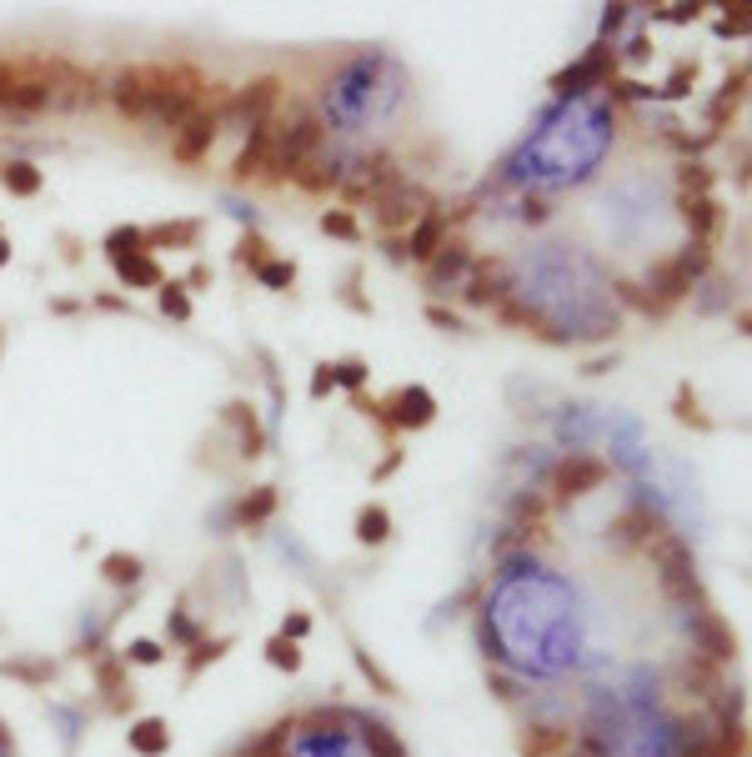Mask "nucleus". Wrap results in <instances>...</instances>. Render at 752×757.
<instances>
[{
  "mask_svg": "<svg viewBox=\"0 0 752 757\" xmlns=\"http://www.w3.org/2000/svg\"><path fill=\"white\" fill-rule=\"evenodd\" d=\"M322 136H326V126L316 116H297L291 126H286V131H276L272 161H266V171H261V176H266L272 186L276 181H291V176H297V171L306 166L316 151H322Z\"/></svg>",
  "mask_w": 752,
  "mask_h": 757,
  "instance_id": "obj_1",
  "label": "nucleus"
},
{
  "mask_svg": "<svg viewBox=\"0 0 752 757\" xmlns=\"http://www.w3.org/2000/svg\"><path fill=\"white\" fill-rule=\"evenodd\" d=\"M652 562H657V582L667 597H688V602H702V582H698V557L682 537L662 532L652 542Z\"/></svg>",
  "mask_w": 752,
  "mask_h": 757,
  "instance_id": "obj_2",
  "label": "nucleus"
},
{
  "mask_svg": "<svg viewBox=\"0 0 752 757\" xmlns=\"http://www.w3.org/2000/svg\"><path fill=\"white\" fill-rule=\"evenodd\" d=\"M281 105V80L276 76H256L251 86H241V91H231L226 101H221L216 121H236V126H261V121H272V111Z\"/></svg>",
  "mask_w": 752,
  "mask_h": 757,
  "instance_id": "obj_3",
  "label": "nucleus"
},
{
  "mask_svg": "<svg viewBox=\"0 0 752 757\" xmlns=\"http://www.w3.org/2000/svg\"><path fill=\"white\" fill-rule=\"evenodd\" d=\"M431 197L422 191V186L412 181H397L391 191H381V197L372 201V222L381 226V231H402V226H412L416 216H427Z\"/></svg>",
  "mask_w": 752,
  "mask_h": 757,
  "instance_id": "obj_4",
  "label": "nucleus"
},
{
  "mask_svg": "<svg viewBox=\"0 0 752 757\" xmlns=\"http://www.w3.org/2000/svg\"><path fill=\"white\" fill-rule=\"evenodd\" d=\"M602 482H607V462L587 457V452H572V457H562L557 467H552V492H557V502L587 496V492H597Z\"/></svg>",
  "mask_w": 752,
  "mask_h": 757,
  "instance_id": "obj_5",
  "label": "nucleus"
},
{
  "mask_svg": "<svg viewBox=\"0 0 752 757\" xmlns=\"http://www.w3.org/2000/svg\"><path fill=\"white\" fill-rule=\"evenodd\" d=\"M692 642H698V653L713 657L717 667L738 657V632L723 622V613H713V602H707V597H702L698 613H692Z\"/></svg>",
  "mask_w": 752,
  "mask_h": 757,
  "instance_id": "obj_6",
  "label": "nucleus"
},
{
  "mask_svg": "<svg viewBox=\"0 0 752 757\" xmlns=\"http://www.w3.org/2000/svg\"><path fill=\"white\" fill-rule=\"evenodd\" d=\"M216 131H221L216 111H191V116H186V126L176 131V141H171L176 161H181V166H196V161H206V151H211V141H216Z\"/></svg>",
  "mask_w": 752,
  "mask_h": 757,
  "instance_id": "obj_7",
  "label": "nucleus"
},
{
  "mask_svg": "<svg viewBox=\"0 0 752 757\" xmlns=\"http://www.w3.org/2000/svg\"><path fill=\"white\" fill-rule=\"evenodd\" d=\"M607 71H612V51H607V46H597V51H587V61H577L572 71L552 76V91H557V96H582L587 86H602Z\"/></svg>",
  "mask_w": 752,
  "mask_h": 757,
  "instance_id": "obj_8",
  "label": "nucleus"
},
{
  "mask_svg": "<svg viewBox=\"0 0 752 757\" xmlns=\"http://www.w3.org/2000/svg\"><path fill=\"white\" fill-rule=\"evenodd\" d=\"M467 272H472V251H467V241H447V247H441L437 256L427 262V287H431V291L462 287V281H467Z\"/></svg>",
  "mask_w": 752,
  "mask_h": 757,
  "instance_id": "obj_9",
  "label": "nucleus"
},
{
  "mask_svg": "<svg viewBox=\"0 0 752 757\" xmlns=\"http://www.w3.org/2000/svg\"><path fill=\"white\" fill-rule=\"evenodd\" d=\"M387 412H391V421H397V431H422L437 417V402H431L427 387H402V392L387 402Z\"/></svg>",
  "mask_w": 752,
  "mask_h": 757,
  "instance_id": "obj_10",
  "label": "nucleus"
},
{
  "mask_svg": "<svg viewBox=\"0 0 752 757\" xmlns=\"http://www.w3.org/2000/svg\"><path fill=\"white\" fill-rule=\"evenodd\" d=\"M497 321H502V327L527 331V337H537V341H552V346H557V341H567L557 327H552V321H547L542 312H537V306H527V301H517V297L497 301Z\"/></svg>",
  "mask_w": 752,
  "mask_h": 757,
  "instance_id": "obj_11",
  "label": "nucleus"
},
{
  "mask_svg": "<svg viewBox=\"0 0 752 757\" xmlns=\"http://www.w3.org/2000/svg\"><path fill=\"white\" fill-rule=\"evenodd\" d=\"M462 297L472 301V306H497V301H506V291H512V281H506V266L502 262H477L467 272V281H462Z\"/></svg>",
  "mask_w": 752,
  "mask_h": 757,
  "instance_id": "obj_12",
  "label": "nucleus"
},
{
  "mask_svg": "<svg viewBox=\"0 0 752 757\" xmlns=\"http://www.w3.org/2000/svg\"><path fill=\"white\" fill-rule=\"evenodd\" d=\"M272 146H276V126H272V121L251 126L247 146H241V156H236V166H231L236 181H251V176H261V171H266V161H272Z\"/></svg>",
  "mask_w": 752,
  "mask_h": 757,
  "instance_id": "obj_13",
  "label": "nucleus"
},
{
  "mask_svg": "<svg viewBox=\"0 0 752 757\" xmlns=\"http://www.w3.org/2000/svg\"><path fill=\"white\" fill-rule=\"evenodd\" d=\"M441 247H447V216H441V211H427V216L412 226V241H406L402 256H412V262L427 266Z\"/></svg>",
  "mask_w": 752,
  "mask_h": 757,
  "instance_id": "obj_14",
  "label": "nucleus"
},
{
  "mask_svg": "<svg viewBox=\"0 0 752 757\" xmlns=\"http://www.w3.org/2000/svg\"><path fill=\"white\" fill-rule=\"evenodd\" d=\"M612 532L623 537L627 547H637V542H657L667 527H662V517L657 512H648V507H632V512H623L617 522H612Z\"/></svg>",
  "mask_w": 752,
  "mask_h": 757,
  "instance_id": "obj_15",
  "label": "nucleus"
},
{
  "mask_svg": "<svg viewBox=\"0 0 752 757\" xmlns=\"http://www.w3.org/2000/svg\"><path fill=\"white\" fill-rule=\"evenodd\" d=\"M682 222H688L692 241H702V247H707V236L723 226V206H717L713 197H682Z\"/></svg>",
  "mask_w": 752,
  "mask_h": 757,
  "instance_id": "obj_16",
  "label": "nucleus"
},
{
  "mask_svg": "<svg viewBox=\"0 0 752 757\" xmlns=\"http://www.w3.org/2000/svg\"><path fill=\"white\" fill-rule=\"evenodd\" d=\"M126 743H130V753L161 757V753H171V728L161 718H141V722H130Z\"/></svg>",
  "mask_w": 752,
  "mask_h": 757,
  "instance_id": "obj_17",
  "label": "nucleus"
},
{
  "mask_svg": "<svg viewBox=\"0 0 752 757\" xmlns=\"http://www.w3.org/2000/svg\"><path fill=\"white\" fill-rule=\"evenodd\" d=\"M196 241H201V222H166V226H151V231H146V247L151 251H166V247L191 251Z\"/></svg>",
  "mask_w": 752,
  "mask_h": 757,
  "instance_id": "obj_18",
  "label": "nucleus"
},
{
  "mask_svg": "<svg viewBox=\"0 0 752 757\" xmlns=\"http://www.w3.org/2000/svg\"><path fill=\"white\" fill-rule=\"evenodd\" d=\"M226 421H231V427H241V457H261V452H266V431H261L256 412H251L247 402L226 406Z\"/></svg>",
  "mask_w": 752,
  "mask_h": 757,
  "instance_id": "obj_19",
  "label": "nucleus"
},
{
  "mask_svg": "<svg viewBox=\"0 0 752 757\" xmlns=\"http://www.w3.org/2000/svg\"><path fill=\"white\" fill-rule=\"evenodd\" d=\"M567 747H572V732L547 728V722L527 728V737H522V753H527V757H562Z\"/></svg>",
  "mask_w": 752,
  "mask_h": 757,
  "instance_id": "obj_20",
  "label": "nucleus"
},
{
  "mask_svg": "<svg viewBox=\"0 0 752 757\" xmlns=\"http://www.w3.org/2000/svg\"><path fill=\"white\" fill-rule=\"evenodd\" d=\"M116 276L126 281V287H141V291H151V287H161L166 276H161V266L151 262V251H141V256H116Z\"/></svg>",
  "mask_w": 752,
  "mask_h": 757,
  "instance_id": "obj_21",
  "label": "nucleus"
},
{
  "mask_svg": "<svg viewBox=\"0 0 752 757\" xmlns=\"http://www.w3.org/2000/svg\"><path fill=\"white\" fill-rule=\"evenodd\" d=\"M272 512H276V487H256V492H247L241 502H236V527L272 522Z\"/></svg>",
  "mask_w": 752,
  "mask_h": 757,
  "instance_id": "obj_22",
  "label": "nucleus"
},
{
  "mask_svg": "<svg viewBox=\"0 0 752 757\" xmlns=\"http://www.w3.org/2000/svg\"><path fill=\"white\" fill-rule=\"evenodd\" d=\"M356 728H362V743H366V753H372V757H406V743L387 728V722L356 718Z\"/></svg>",
  "mask_w": 752,
  "mask_h": 757,
  "instance_id": "obj_23",
  "label": "nucleus"
},
{
  "mask_svg": "<svg viewBox=\"0 0 752 757\" xmlns=\"http://www.w3.org/2000/svg\"><path fill=\"white\" fill-rule=\"evenodd\" d=\"M0 186H5L11 197H36L40 186H46V176H40V166H30V161H5V166H0Z\"/></svg>",
  "mask_w": 752,
  "mask_h": 757,
  "instance_id": "obj_24",
  "label": "nucleus"
},
{
  "mask_svg": "<svg viewBox=\"0 0 752 757\" xmlns=\"http://www.w3.org/2000/svg\"><path fill=\"white\" fill-rule=\"evenodd\" d=\"M291 181H297L306 197H322V191H331L341 176H337V161H316V156H312L306 166L297 171V176H291Z\"/></svg>",
  "mask_w": 752,
  "mask_h": 757,
  "instance_id": "obj_25",
  "label": "nucleus"
},
{
  "mask_svg": "<svg viewBox=\"0 0 752 757\" xmlns=\"http://www.w3.org/2000/svg\"><path fill=\"white\" fill-rule=\"evenodd\" d=\"M101 577L116 582V588H136V582H141V557H136V552H105Z\"/></svg>",
  "mask_w": 752,
  "mask_h": 757,
  "instance_id": "obj_26",
  "label": "nucleus"
},
{
  "mask_svg": "<svg viewBox=\"0 0 752 757\" xmlns=\"http://www.w3.org/2000/svg\"><path fill=\"white\" fill-rule=\"evenodd\" d=\"M291 732H297V722H291V718L276 722L272 732H261L256 743H247V753H241V757H291Z\"/></svg>",
  "mask_w": 752,
  "mask_h": 757,
  "instance_id": "obj_27",
  "label": "nucleus"
},
{
  "mask_svg": "<svg viewBox=\"0 0 752 757\" xmlns=\"http://www.w3.org/2000/svg\"><path fill=\"white\" fill-rule=\"evenodd\" d=\"M682 682H688V687H698V697H713V692H723V682H717V663H713V657H702V653H692L688 663H682Z\"/></svg>",
  "mask_w": 752,
  "mask_h": 757,
  "instance_id": "obj_28",
  "label": "nucleus"
},
{
  "mask_svg": "<svg viewBox=\"0 0 752 757\" xmlns=\"http://www.w3.org/2000/svg\"><path fill=\"white\" fill-rule=\"evenodd\" d=\"M356 537H362L366 547H381V542L391 537V512L376 507V502H372V507H362V512H356Z\"/></svg>",
  "mask_w": 752,
  "mask_h": 757,
  "instance_id": "obj_29",
  "label": "nucleus"
},
{
  "mask_svg": "<svg viewBox=\"0 0 752 757\" xmlns=\"http://www.w3.org/2000/svg\"><path fill=\"white\" fill-rule=\"evenodd\" d=\"M0 678H21V682H30V687H46V682L55 678V667L40 663V657H11V663H0Z\"/></svg>",
  "mask_w": 752,
  "mask_h": 757,
  "instance_id": "obj_30",
  "label": "nucleus"
},
{
  "mask_svg": "<svg viewBox=\"0 0 752 757\" xmlns=\"http://www.w3.org/2000/svg\"><path fill=\"white\" fill-rule=\"evenodd\" d=\"M51 101H55V96H51V86H46V80H26V86H15V91L5 96V105H11V111H46Z\"/></svg>",
  "mask_w": 752,
  "mask_h": 757,
  "instance_id": "obj_31",
  "label": "nucleus"
},
{
  "mask_svg": "<svg viewBox=\"0 0 752 757\" xmlns=\"http://www.w3.org/2000/svg\"><path fill=\"white\" fill-rule=\"evenodd\" d=\"M96 682H101V692H111V703H116V697H126V692H130L126 657H101V663H96Z\"/></svg>",
  "mask_w": 752,
  "mask_h": 757,
  "instance_id": "obj_32",
  "label": "nucleus"
},
{
  "mask_svg": "<svg viewBox=\"0 0 752 757\" xmlns=\"http://www.w3.org/2000/svg\"><path fill=\"white\" fill-rule=\"evenodd\" d=\"M617 297H623L627 306H637L642 316H667V312H673L667 301L652 297V291H648V287H637V281H617Z\"/></svg>",
  "mask_w": 752,
  "mask_h": 757,
  "instance_id": "obj_33",
  "label": "nucleus"
},
{
  "mask_svg": "<svg viewBox=\"0 0 752 757\" xmlns=\"http://www.w3.org/2000/svg\"><path fill=\"white\" fill-rule=\"evenodd\" d=\"M673 412H677V421H688V427H698V431H713V417L702 412V402H698V392H692V387H677V402H673Z\"/></svg>",
  "mask_w": 752,
  "mask_h": 757,
  "instance_id": "obj_34",
  "label": "nucleus"
},
{
  "mask_svg": "<svg viewBox=\"0 0 752 757\" xmlns=\"http://www.w3.org/2000/svg\"><path fill=\"white\" fill-rule=\"evenodd\" d=\"M105 251H111V262H116V256H141V251H146V231H141V226H116V231L105 236Z\"/></svg>",
  "mask_w": 752,
  "mask_h": 757,
  "instance_id": "obj_35",
  "label": "nucleus"
},
{
  "mask_svg": "<svg viewBox=\"0 0 752 757\" xmlns=\"http://www.w3.org/2000/svg\"><path fill=\"white\" fill-rule=\"evenodd\" d=\"M677 191H682V197H707V191H713V171L702 166V161L677 166Z\"/></svg>",
  "mask_w": 752,
  "mask_h": 757,
  "instance_id": "obj_36",
  "label": "nucleus"
},
{
  "mask_svg": "<svg viewBox=\"0 0 752 757\" xmlns=\"http://www.w3.org/2000/svg\"><path fill=\"white\" fill-rule=\"evenodd\" d=\"M347 722H356V718H351V712H341V707H312V712H306L297 728H306V732H337V728H347Z\"/></svg>",
  "mask_w": 752,
  "mask_h": 757,
  "instance_id": "obj_37",
  "label": "nucleus"
},
{
  "mask_svg": "<svg viewBox=\"0 0 752 757\" xmlns=\"http://www.w3.org/2000/svg\"><path fill=\"white\" fill-rule=\"evenodd\" d=\"M266 663H272L276 672H301V647L291 638H272L266 642Z\"/></svg>",
  "mask_w": 752,
  "mask_h": 757,
  "instance_id": "obj_38",
  "label": "nucleus"
},
{
  "mask_svg": "<svg viewBox=\"0 0 752 757\" xmlns=\"http://www.w3.org/2000/svg\"><path fill=\"white\" fill-rule=\"evenodd\" d=\"M161 312L171 321H191V297H186L181 281H161Z\"/></svg>",
  "mask_w": 752,
  "mask_h": 757,
  "instance_id": "obj_39",
  "label": "nucleus"
},
{
  "mask_svg": "<svg viewBox=\"0 0 752 757\" xmlns=\"http://www.w3.org/2000/svg\"><path fill=\"white\" fill-rule=\"evenodd\" d=\"M673 262H677V266H682V272H688V276H692V281H702V276H707V266H713V251L702 247V241H688V247L677 251Z\"/></svg>",
  "mask_w": 752,
  "mask_h": 757,
  "instance_id": "obj_40",
  "label": "nucleus"
},
{
  "mask_svg": "<svg viewBox=\"0 0 752 757\" xmlns=\"http://www.w3.org/2000/svg\"><path fill=\"white\" fill-rule=\"evenodd\" d=\"M221 653H226V638H216V642L201 638V642L191 647V657H186V678H201V672H206V667L216 663Z\"/></svg>",
  "mask_w": 752,
  "mask_h": 757,
  "instance_id": "obj_41",
  "label": "nucleus"
},
{
  "mask_svg": "<svg viewBox=\"0 0 752 757\" xmlns=\"http://www.w3.org/2000/svg\"><path fill=\"white\" fill-rule=\"evenodd\" d=\"M266 251H272V247H266V236L247 231V236H241V247H236V262H241V266H251V272H261V266L272 262Z\"/></svg>",
  "mask_w": 752,
  "mask_h": 757,
  "instance_id": "obj_42",
  "label": "nucleus"
},
{
  "mask_svg": "<svg viewBox=\"0 0 752 757\" xmlns=\"http://www.w3.org/2000/svg\"><path fill=\"white\" fill-rule=\"evenodd\" d=\"M322 231L337 236V241H362V226H356V216H351V211H326Z\"/></svg>",
  "mask_w": 752,
  "mask_h": 757,
  "instance_id": "obj_43",
  "label": "nucleus"
},
{
  "mask_svg": "<svg viewBox=\"0 0 752 757\" xmlns=\"http://www.w3.org/2000/svg\"><path fill=\"white\" fill-rule=\"evenodd\" d=\"M331 371H337V387H347V392L356 396V392L366 387V371H372V366H366L362 356H347V362H337Z\"/></svg>",
  "mask_w": 752,
  "mask_h": 757,
  "instance_id": "obj_44",
  "label": "nucleus"
},
{
  "mask_svg": "<svg viewBox=\"0 0 752 757\" xmlns=\"http://www.w3.org/2000/svg\"><path fill=\"white\" fill-rule=\"evenodd\" d=\"M351 406L362 412V417H372L376 427L387 431V437H397V421H391V412H387V402H376V396H366V392H356L351 396Z\"/></svg>",
  "mask_w": 752,
  "mask_h": 757,
  "instance_id": "obj_45",
  "label": "nucleus"
},
{
  "mask_svg": "<svg viewBox=\"0 0 752 757\" xmlns=\"http://www.w3.org/2000/svg\"><path fill=\"white\" fill-rule=\"evenodd\" d=\"M256 276H261V287L286 291V287H291V281H297V266H291V262H266Z\"/></svg>",
  "mask_w": 752,
  "mask_h": 757,
  "instance_id": "obj_46",
  "label": "nucleus"
},
{
  "mask_svg": "<svg viewBox=\"0 0 752 757\" xmlns=\"http://www.w3.org/2000/svg\"><path fill=\"white\" fill-rule=\"evenodd\" d=\"M692 86H698V66H692V61H682V66H677L673 76H667V86H662V96H673V101H677V96H688Z\"/></svg>",
  "mask_w": 752,
  "mask_h": 757,
  "instance_id": "obj_47",
  "label": "nucleus"
},
{
  "mask_svg": "<svg viewBox=\"0 0 752 757\" xmlns=\"http://www.w3.org/2000/svg\"><path fill=\"white\" fill-rule=\"evenodd\" d=\"M161 657H166V653H161V642H151V638H136L126 647V663H136V667H156Z\"/></svg>",
  "mask_w": 752,
  "mask_h": 757,
  "instance_id": "obj_48",
  "label": "nucleus"
},
{
  "mask_svg": "<svg viewBox=\"0 0 752 757\" xmlns=\"http://www.w3.org/2000/svg\"><path fill=\"white\" fill-rule=\"evenodd\" d=\"M356 667H362V678H366V682H376V692H387V697L397 692V682H391L387 672H381V667L372 663V653H356Z\"/></svg>",
  "mask_w": 752,
  "mask_h": 757,
  "instance_id": "obj_49",
  "label": "nucleus"
},
{
  "mask_svg": "<svg viewBox=\"0 0 752 757\" xmlns=\"http://www.w3.org/2000/svg\"><path fill=\"white\" fill-rule=\"evenodd\" d=\"M171 638L186 642V647H196V642H201V627H196L186 613H171Z\"/></svg>",
  "mask_w": 752,
  "mask_h": 757,
  "instance_id": "obj_50",
  "label": "nucleus"
},
{
  "mask_svg": "<svg viewBox=\"0 0 752 757\" xmlns=\"http://www.w3.org/2000/svg\"><path fill=\"white\" fill-rule=\"evenodd\" d=\"M717 36H748V5H732V15H723Z\"/></svg>",
  "mask_w": 752,
  "mask_h": 757,
  "instance_id": "obj_51",
  "label": "nucleus"
},
{
  "mask_svg": "<svg viewBox=\"0 0 752 757\" xmlns=\"http://www.w3.org/2000/svg\"><path fill=\"white\" fill-rule=\"evenodd\" d=\"M306 632H312V617H306V613H291V617L281 622V638H291V642H301Z\"/></svg>",
  "mask_w": 752,
  "mask_h": 757,
  "instance_id": "obj_52",
  "label": "nucleus"
},
{
  "mask_svg": "<svg viewBox=\"0 0 752 757\" xmlns=\"http://www.w3.org/2000/svg\"><path fill=\"white\" fill-rule=\"evenodd\" d=\"M427 321H431V327H441V331H462V316L447 312V306H427Z\"/></svg>",
  "mask_w": 752,
  "mask_h": 757,
  "instance_id": "obj_53",
  "label": "nucleus"
},
{
  "mask_svg": "<svg viewBox=\"0 0 752 757\" xmlns=\"http://www.w3.org/2000/svg\"><path fill=\"white\" fill-rule=\"evenodd\" d=\"M331 387H337V371H331V366H316V371H312V396H326V392H331Z\"/></svg>",
  "mask_w": 752,
  "mask_h": 757,
  "instance_id": "obj_54",
  "label": "nucleus"
},
{
  "mask_svg": "<svg viewBox=\"0 0 752 757\" xmlns=\"http://www.w3.org/2000/svg\"><path fill=\"white\" fill-rule=\"evenodd\" d=\"M623 21H627V5H607V15H602V36H612Z\"/></svg>",
  "mask_w": 752,
  "mask_h": 757,
  "instance_id": "obj_55",
  "label": "nucleus"
},
{
  "mask_svg": "<svg viewBox=\"0 0 752 757\" xmlns=\"http://www.w3.org/2000/svg\"><path fill=\"white\" fill-rule=\"evenodd\" d=\"M517 517H522V522H537V517H542V502H532V496H522V502H517Z\"/></svg>",
  "mask_w": 752,
  "mask_h": 757,
  "instance_id": "obj_56",
  "label": "nucleus"
},
{
  "mask_svg": "<svg viewBox=\"0 0 752 757\" xmlns=\"http://www.w3.org/2000/svg\"><path fill=\"white\" fill-rule=\"evenodd\" d=\"M397 467H402V452H387V462H381V467H376L372 477H376V482H387V477H391Z\"/></svg>",
  "mask_w": 752,
  "mask_h": 757,
  "instance_id": "obj_57",
  "label": "nucleus"
},
{
  "mask_svg": "<svg viewBox=\"0 0 752 757\" xmlns=\"http://www.w3.org/2000/svg\"><path fill=\"white\" fill-rule=\"evenodd\" d=\"M181 287H211V266H191V276H186Z\"/></svg>",
  "mask_w": 752,
  "mask_h": 757,
  "instance_id": "obj_58",
  "label": "nucleus"
},
{
  "mask_svg": "<svg viewBox=\"0 0 752 757\" xmlns=\"http://www.w3.org/2000/svg\"><path fill=\"white\" fill-rule=\"evenodd\" d=\"M11 262V241H5V236H0V266Z\"/></svg>",
  "mask_w": 752,
  "mask_h": 757,
  "instance_id": "obj_59",
  "label": "nucleus"
},
{
  "mask_svg": "<svg viewBox=\"0 0 752 757\" xmlns=\"http://www.w3.org/2000/svg\"><path fill=\"white\" fill-rule=\"evenodd\" d=\"M0 747H11V728L5 722H0Z\"/></svg>",
  "mask_w": 752,
  "mask_h": 757,
  "instance_id": "obj_60",
  "label": "nucleus"
},
{
  "mask_svg": "<svg viewBox=\"0 0 752 757\" xmlns=\"http://www.w3.org/2000/svg\"><path fill=\"white\" fill-rule=\"evenodd\" d=\"M0 346H5V337H0Z\"/></svg>",
  "mask_w": 752,
  "mask_h": 757,
  "instance_id": "obj_61",
  "label": "nucleus"
}]
</instances>
